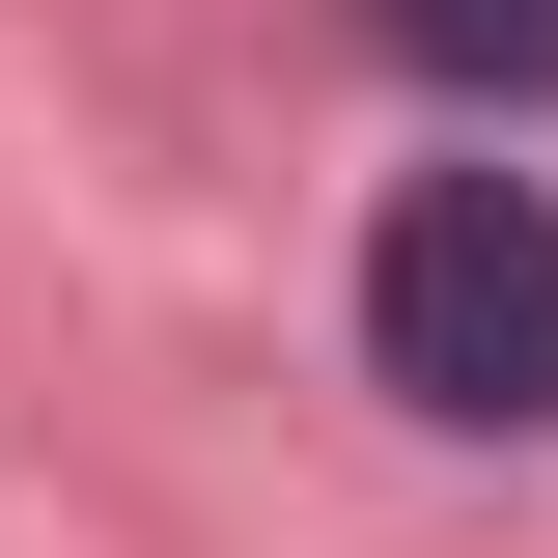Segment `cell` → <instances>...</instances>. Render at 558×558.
Masks as SVG:
<instances>
[{"label":"cell","mask_w":558,"mask_h":558,"mask_svg":"<svg viewBox=\"0 0 558 558\" xmlns=\"http://www.w3.org/2000/svg\"><path fill=\"white\" fill-rule=\"evenodd\" d=\"M418 84H475V112H558V0H363Z\"/></svg>","instance_id":"2"},{"label":"cell","mask_w":558,"mask_h":558,"mask_svg":"<svg viewBox=\"0 0 558 558\" xmlns=\"http://www.w3.org/2000/svg\"><path fill=\"white\" fill-rule=\"evenodd\" d=\"M363 363L447 447H558V168H418L363 223Z\"/></svg>","instance_id":"1"}]
</instances>
